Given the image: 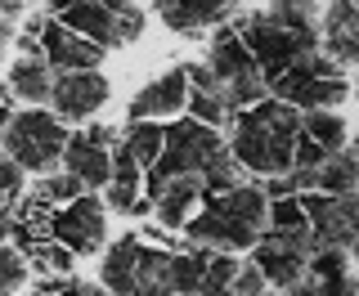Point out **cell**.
<instances>
[{
  "instance_id": "74e56055",
  "label": "cell",
  "mask_w": 359,
  "mask_h": 296,
  "mask_svg": "<svg viewBox=\"0 0 359 296\" xmlns=\"http://www.w3.org/2000/svg\"><path fill=\"white\" fill-rule=\"evenodd\" d=\"M323 296H359V274H341V278H328L319 283Z\"/></svg>"
},
{
  "instance_id": "4316f807",
  "label": "cell",
  "mask_w": 359,
  "mask_h": 296,
  "mask_svg": "<svg viewBox=\"0 0 359 296\" xmlns=\"http://www.w3.org/2000/svg\"><path fill=\"white\" fill-rule=\"evenodd\" d=\"M359 189V153L341 148L319 166V193H355Z\"/></svg>"
},
{
  "instance_id": "9c48e42d",
  "label": "cell",
  "mask_w": 359,
  "mask_h": 296,
  "mask_svg": "<svg viewBox=\"0 0 359 296\" xmlns=\"http://www.w3.org/2000/svg\"><path fill=\"white\" fill-rule=\"evenodd\" d=\"M121 135L104 126V121H86L81 130H72V144H67V157L63 166L72 170L81 184L95 193V189H108L112 180V153H117Z\"/></svg>"
},
{
  "instance_id": "4dcf8cb0",
  "label": "cell",
  "mask_w": 359,
  "mask_h": 296,
  "mask_svg": "<svg viewBox=\"0 0 359 296\" xmlns=\"http://www.w3.org/2000/svg\"><path fill=\"white\" fill-rule=\"evenodd\" d=\"M269 229L283 234H310V211L301 198H269Z\"/></svg>"
},
{
  "instance_id": "1f68e13d",
  "label": "cell",
  "mask_w": 359,
  "mask_h": 296,
  "mask_svg": "<svg viewBox=\"0 0 359 296\" xmlns=\"http://www.w3.org/2000/svg\"><path fill=\"white\" fill-rule=\"evenodd\" d=\"M32 265H36L41 269V274H67V269H72V260H76V252H72V247H67V243H59V238H41V243L36 247H32Z\"/></svg>"
},
{
  "instance_id": "ffe728a7",
  "label": "cell",
  "mask_w": 359,
  "mask_h": 296,
  "mask_svg": "<svg viewBox=\"0 0 359 296\" xmlns=\"http://www.w3.org/2000/svg\"><path fill=\"white\" fill-rule=\"evenodd\" d=\"M233 9H238V0H166V9L157 18L175 36H202V32H216Z\"/></svg>"
},
{
  "instance_id": "836d02e7",
  "label": "cell",
  "mask_w": 359,
  "mask_h": 296,
  "mask_svg": "<svg viewBox=\"0 0 359 296\" xmlns=\"http://www.w3.org/2000/svg\"><path fill=\"white\" fill-rule=\"evenodd\" d=\"M233 292H238V296H265V292H274V283H269V274L247 256L238 265V274H233Z\"/></svg>"
},
{
  "instance_id": "30bf717a",
  "label": "cell",
  "mask_w": 359,
  "mask_h": 296,
  "mask_svg": "<svg viewBox=\"0 0 359 296\" xmlns=\"http://www.w3.org/2000/svg\"><path fill=\"white\" fill-rule=\"evenodd\" d=\"M310 256H314V229L310 234L265 229V238L252 247V260L269 274L274 288H292V283L310 278Z\"/></svg>"
},
{
  "instance_id": "d590c367",
  "label": "cell",
  "mask_w": 359,
  "mask_h": 296,
  "mask_svg": "<svg viewBox=\"0 0 359 296\" xmlns=\"http://www.w3.org/2000/svg\"><path fill=\"white\" fill-rule=\"evenodd\" d=\"M238 265H243L238 256H229V252H211L207 283H211V288H233V274H238ZM207 283H202V288H207Z\"/></svg>"
},
{
  "instance_id": "f35d334b",
  "label": "cell",
  "mask_w": 359,
  "mask_h": 296,
  "mask_svg": "<svg viewBox=\"0 0 359 296\" xmlns=\"http://www.w3.org/2000/svg\"><path fill=\"white\" fill-rule=\"evenodd\" d=\"M278 296H323V288H319V278H301L292 288H278Z\"/></svg>"
},
{
  "instance_id": "4fadbf2b",
  "label": "cell",
  "mask_w": 359,
  "mask_h": 296,
  "mask_svg": "<svg viewBox=\"0 0 359 296\" xmlns=\"http://www.w3.org/2000/svg\"><path fill=\"white\" fill-rule=\"evenodd\" d=\"M108 99H112L108 76L99 72V67H90V72H59L50 108L59 112L63 121H76V126H86V121L99 117V108H108Z\"/></svg>"
},
{
  "instance_id": "6da1fadb",
  "label": "cell",
  "mask_w": 359,
  "mask_h": 296,
  "mask_svg": "<svg viewBox=\"0 0 359 296\" xmlns=\"http://www.w3.org/2000/svg\"><path fill=\"white\" fill-rule=\"evenodd\" d=\"M297 140H301V108L274 95L256 108H243L229 126V148L252 175H287L297 166Z\"/></svg>"
},
{
  "instance_id": "e0dca14e",
  "label": "cell",
  "mask_w": 359,
  "mask_h": 296,
  "mask_svg": "<svg viewBox=\"0 0 359 296\" xmlns=\"http://www.w3.org/2000/svg\"><path fill=\"white\" fill-rule=\"evenodd\" d=\"M207 67L220 76L224 86H233V81H243V76L261 72V63H256V54L247 50L238 22H220V27L207 36Z\"/></svg>"
},
{
  "instance_id": "8d00e7d4",
  "label": "cell",
  "mask_w": 359,
  "mask_h": 296,
  "mask_svg": "<svg viewBox=\"0 0 359 296\" xmlns=\"http://www.w3.org/2000/svg\"><path fill=\"white\" fill-rule=\"evenodd\" d=\"M328 157H332L328 148H323L319 140H310V135L301 130V140H297V166H301V170H319L323 162H328Z\"/></svg>"
},
{
  "instance_id": "7dc6e473",
  "label": "cell",
  "mask_w": 359,
  "mask_h": 296,
  "mask_svg": "<svg viewBox=\"0 0 359 296\" xmlns=\"http://www.w3.org/2000/svg\"><path fill=\"white\" fill-rule=\"evenodd\" d=\"M32 5H36V0H32Z\"/></svg>"
},
{
  "instance_id": "5bb4252c",
  "label": "cell",
  "mask_w": 359,
  "mask_h": 296,
  "mask_svg": "<svg viewBox=\"0 0 359 296\" xmlns=\"http://www.w3.org/2000/svg\"><path fill=\"white\" fill-rule=\"evenodd\" d=\"M41 41H45V59L59 67V72H90V67H99V63H104V54H108L99 41L72 32L63 18H54V14L45 18Z\"/></svg>"
},
{
  "instance_id": "5b68a950",
  "label": "cell",
  "mask_w": 359,
  "mask_h": 296,
  "mask_svg": "<svg viewBox=\"0 0 359 296\" xmlns=\"http://www.w3.org/2000/svg\"><path fill=\"white\" fill-rule=\"evenodd\" d=\"M224 148H229V140H224L216 126L189 117V112L175 117V121H166V153H162V162L149 170L144 193L157 189V184H166V180H180V175H202Z\"/></svg>"
},
{
  "instance_id": "cb8c5ba5",
  "label": "cell",
  "mask_w": 359,
  "mask_h": 296,
  "mask_svg": "<svg viewBox=\"0 0 359 296\" xmlns=\"http://www.w3.org/2000/svg\"><path fill=\"white\" fill-rule=\"evenodd\" d=\"M301 130H306L310 140H319L328 153L351 148V126H346V117L337 108H310V112H301Z\"/></svg>"
},
{
  "instance_id": "44dd1931",
  "label": "cell",
  "mask_w": 359,
  "mask_h": 296,
  "mask_svg": "<svg viewBox=\"0 0 359 296\" xmlns=\"http://www.w3.org/2000/svg\"><path fill=\"white\" fill-rule=\"evenodd\" d=\"M54 81H59V67H54L45 54H18L9 63V95H18L22 104H50L54 99Z\"/></svg>"
},
{
  "instance_id": "bcb514c9",
  "label": "cell",
  "mask_w": 359,
  "mask_h": 296,
  "mask_svg": "<svg viewBox=\"0 0 359 296\" xmlns=\"http://www.w3.org/2000/svg\"><path fill=\"white\" fill-rule=\"evenodd\" d=\"M32 296H41V292H32Z\"/></svg>"
},
{
  "instance_id": "8fae6325",
  "label": "cell",
  "mask_w": 359,
  "mask_h": 296,
  "mask_svg": "<svg viewBox=\"0 0 359 296\" xmlns=\"http://www.w3.org/2000/svg\"><path fill=\"white\" fill-rule=\"evenodd\" d=\"M314 247H355L359 243V189L355 193H306Z\"/></svg>"
},
{
  "instance_id": "52a82bcc",
  "label": "cell",
  "mask_w": 359,
  "mask_h": 296,
  "mask_svg": "<svg viewBox=\"0 0 359 296\" xmlns=\"http://www.w3.org/2000/svg\"><path fill=\"white\" fill-rule=\"evenodd\" d=\"M72 32H81V36L99 41L104 50H121V45H135L144 36V22H149V14H144L140 5L130 9H112V5H99V0H76V5H67L59 14Z\"/></svg>"
},
{
  "instance_id": "9a60e30c",
  "label": "cell",
  "mask_w": 359,
  "mask_h": 296,
  "mask_svg": "<svg viewBox=\"0 0 359 296\" xmlns=\"http://www.w3.org/2000/svg\"><path fill=\"white\" fill-rule=\"evenodd\" d=\"M189 81H194V95H189V117L207 121V126H216V130L233 126L238 104H233L229 86H224L207 63H189Z\"/></svg>"
},
{
  "instance_id": "ab89813d",
  "label": "cell",
  "mask_w": 359,
  "mask_h": 296,
  "mask_svg": "<svg viewBox=\"0 0 359 296\" xmlns=\"http://www.w3.org/2000/svg\"><path fill=\"white\" fill-rule=\"evenodd\" d=\"M198 296H238V292H233V288H211V283H207V288H202Z\"/></svg>"
},
{
  "instance_id": "d6a6232c",
  "label": "cell",
  "mask_w": 359,
  "mask_h": 296,
  "mask_svg": "<svg viewBox=\"0 0 359 296\" xmlns=\"http://www.w3.org/2000/svg\"><path fill=\"white\" fill-rule=\"evenodd\" d=\"M341 274H351V247H314L310 278L328 283V278H341Z\"/></svg>"
},
{
  "instance_id": "83f0119b",
  "label": "cell",
  "mask_w": 359,
  "mask_h": 296,
  "mask_svg": "<svg viewBox=\"0 0 359 296\" xmlns=\"http://www.w3.org/2000/svg\"><path fill=\"white\" fill-rule=\"evenodd\" d=\"M32 193H36L41 202H50V207H63V202L81 198V193H90V189L72 175V170H50V175H41L36 184H32Z\"/></svg>"
},
{
  "instance_id": "7a4b0ae2",
  "label": "cell",
  "mask_w": 359,
  "mask_h": 296,
  "mask_svg": "<svg viewBox=\"0 0 359 296\" xmlns=\"http://www.w3.org/2000/svg\"><path fill=\"white\" fill-rule=\"evenodd\" d=\"M269 229V193L265 184L243 180L238 189L207 198L198 215L184 224V238L211 252H252Z\"/></svg>"
},
{
  "instance_id": "60d3db41",
  "label": "cell",
  "mask_w": 359,
  "mask_h": 296,
  "mask_svg": "<svg viewBox=\"0 0 359 296\" xmlns=\"http://www.w3.org/2000/svg\"><path fill=\"white\" fill-rule=\"evenodd\" d=\"M99 5H112V9H130V5H140V0H99Z\"/></svg>"
},
{
  "instance_id": "7bdbcfd3",
  "label": "cell",
  "mask_w": 359,
  "mask_h": 296,
  "mask_svg": "<svg viewBox=\"0 0 359 296\" xmlns=\"http://www.w3.org/2000/svg\"><path fill=\"white\" fill-rule=\"evenodd\" d=\"M351 256H355V260H359V243H355V247H351Z\"/></svg>"
},
{
  "instance_id": "f546056e",
  "label": "cell",
  "mask_w": 359,
  "mask_h": 296,
  "mask_svg": "<svg viewBox=\"0 0 359 296\" xmlns=\"http://www.w3.org/2000/svg\"><path fill=\"white\" fill-rule=\"evenodd\" d=\"M0 265H5V283H0V296H18L22 288H27V278H32V256L22 252L18 243H5V252H0Z\"/></svg>"
},
{
  "instance_id": "d4e9b609",
  "label": "cell",
  "mask_w": 359,
  "mask_h": 296,
  "mask_svg": "<svg viewBox=\"0 0 359 296\" xmlns=\"http://www.w3.org/2000/svg\"><path fill=\"white\" fill-rule=\"evenodd\" d=\"M207 265H211V247L189 243V252H175L171 260V283L180 296H198L202 283H207Z\"/></svg>"
},
{
  "instance_id": "484cf974",
  "label": "cell",
  "mask_w": 359,
  "mask_h": 296,
  "mask_svg": "<svg viewBox=\"0 0 359 296\" xmlns=\"http://www.w3.org/2000/svg\"><path fill=\"white\" fill-rule=\"evenodd\" d=\"M121 140H126V148L135 153V162L144 170H153L162 162V153H166V126L162 121H130Z\"/></svg>"
},
{
  "instance_id": "603a6c76",
  "label": "cell",
  "mask_w": 359,
  "mask_h": 296,
  "mask_svg": "<svg viewBox=\"0 0 359 296\" xmlns=\"http://www.w3.org/2000/svg\"><path fill=\"white\" fill-rule=\"evenodd\" d=\"M269 18L283 22V27L301 32V36H319L323 41V0H269Z\"/></svg>"
},
{
  "instance_id": "3957f363",
  "label": "cell",
  "mask_w": 359,
  "mask_h": 296,
  "mask_svg": "<svg viewBox=\"0 0 359 296\" xmlns=\"http://www.w3.org/2000/svg\"><path fill=\"white\" fill-rule=\"evenodd\" d=\"M67 144H72V130L54 108L32 104L5 121V157H14L27 175H50L67 157Z\"/></svg>"
},
{
  "instance_id": "e575fe53",
  "label": "cell",
  "mask_w": 359,
  "mask_h": 296,
  "mask_svg": "<svg viewBox=\"0 0 359 296\" xmlns=\"http://www.w3.org/2000/svg\"><path fill=\"white\" fill-rule=\"evenodd\" d=\"M22 184H27V170H22L14 157H5V166H0V193H5V211H14L22 202Z\"/></svg>"
},
{
  "instance_id": "ba28073f",
  "label": "cell",
  "mask_w": 359,
  "mask_h": 296,
  "mask_svg": "<svg viewBox=\"0 0 359 296\" xmlns=\"http://www.w3.org/2000/svg\"><path fill=\"white\" fill-rule=\"evenodd\" d=\"M108 202L95 198V193H81V198L63 202V207H54V220H50V234L67 243L76 256H95L104 252L108 243Z\"/></svg>"
},
{
  "instance_id": "ac0fdd59",
  "label": "cell",
  "mask_w": 359,
  "mask_h": 296,
  "mask_svg": "<svg viewBox=\"0 0 359 296\" xmlns=\"http://www.w3.org/2000/svg\"><path fill=\"white\" fill-rule=\"evenodd\" d=\"M140 256H144V238L140 234L112 238L104 260H99V283H104L112 296H135L140 292Z\"/></svg>"
},
{
  "instance_id": "d6986e66",
  "label": "cell",
  "mask_w": 359,
  "mask_h": 296,
  "mask_svg": "<svg viewBox=\"0 0 359 296\" xmlns=\"http://www.w3.org/2000/svg\"><path fill=\"white\" fill-rule=\"evenodd\" d=\"M323 50L341 67H359V0H328V9H323Z\"/></svg>"
},
{
  "instance_id": "b9f144b4",
  "label": "cell",
  "mask_w": 359,
  "mask_h": 296,
  "mask_svg": "<svg viewBox=\"0 0 359 296\" xmlns=\"http://www.w3.org/2000/svg\"><path fill=\"white\" fill-rule=\"evenodd\" d=\"M95 296H112V292H104V288H95Z\"/></svg>"
},
{
  "instance_id": "7402d4cb",
  "label": "cell",
  "mask_w": 359,
  "mask_h": 296,
  "mask_svg": "<svg viewBox=\"0 0 359 296\" xmlns=\"http://www.w3.org/2000/svg\"><path fill=\"white\" fill-rule=\"evenodd\" d=\"M144 184H149V170L135 162V153L126 148V140L112 153V180H108V207L117 215H130L135 202L144 198Z\"/></svg>"
},
{
  "instance_id": "7c38bea8",
  "label": "cell",
  "mask_w": 359,
  "mask_h": 296,
  "mask_svg": "<svg viewBox=\"0 0 359 296\" xmlns=\"http://www.w3.org/2000/svg\"><path fill=\"white\" fill-rule=\"evenodd\" d=\"M189 95H194V81H189V63L162 72L157 81H149L144 90H135L126 117L130 121H175L189 112Z\"/></svg>"
},
{
  "instance_id": "2e32d148",
  "label": "cell",
  "mask_w": 359,
  "mask_h": 296,
  "mask_svg": "<svg viewBox=\"0 0 359 296\" xmlns=\"http://www.w3.org/2000/svg\"><path fill=\"white\" fill-rule=\"evenodd\" d=\"M149 198H153V220L162 229H184L198 215V207L207 202V184H202V175H180V180L149 189Z\"/></svg>"
},
{
  "instance_id": "f1b7e54d",
  "label": "cell",
  "mask_w": 359,
  "mask_h": 296,
  "mask_svg": "<svg viewBox=\"0 0 359 296\" xmlns=\"http://www.w3.org/2000/svg\"><path fill=\"white\" fill-rule=\"evenodd\" d=\"M202 184H207V198H220V193L238 189L243 184V162L233 157V148H224V153L202 170Z\"/></svg>"
},
{
  "instance_id": "ee69618b",
  "label": "cell",
  "mask_w": 359,
  "mask_h": 296,
  "mask_svg": "<svg viewBox=\"0 0 359 296\" xmlns=\"http://www.w3.org/2000/svg\"><path fill=\"white\" fill-rule=\"evenodd\" d=\"M351 148H355V153H359V140H355V144H351Z\"/></svg>"
},
{
  "instance_id": "8992f818",
  "label": "cell",
  "mask_w": 359,
  "mask_h": 296,
  "mask_svg": "<svg viewBox=\"0 0 359 296\" xmlns=\"http://www.w3.org/2000/svg\"><path fill=\"white\" fill-rule=\"evenodd\" d=\"M238 32H243L247 50L256 54V63H261V72L269 76V81H274L278 72H287L297 59H306V54L323 50L319 36H301V32H292V27H283V22H274V18H269V9H252V14H243V18H238Z\"/></svg>"
},
{
  "instance_id": "277c9868",
  "label": "cell",
  "mask_w": 359,
  "mask_h": 296,
  "mask_svg": "<svg viewBox=\"0 0 359 296\" xmlns=\"http://www.w3.org/2000/svg\"><path fill=\"white\" fill-rule=\"evenodd\" d=\"M274 99H283V104L310 112V108H341L346 99L355 95V86L346 81V67L332 59L328 50H314L306 59H297L287 67V72H278L274 81Z\"/></svg>"
},
{
  "instance_id": "f6af8a7d",
  "label": "cell",
  "mask_w": 359,
  "mask_h": 296,
  "mask_svg": "<svg viewBox=\"0 0 359 296\" xmlns=\"http://www.w3.org/2000/svg\"><path fill=\"white\" fill-rule=\"evenodd\" d=\"M355 99H359V86H355Z\"/></svg>"
}]
</instances>
